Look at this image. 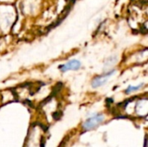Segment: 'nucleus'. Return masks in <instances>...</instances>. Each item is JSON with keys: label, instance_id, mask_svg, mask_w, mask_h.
Masks as SVG:
<instances>
[{"label": "nucleus", "instance_id": "1", "mask_svg": "<svg viewBox=\"0 0 148 147\" xmlns=\"http://www.w3.org/2000/svg\"><path fill=\"white\" fill-rule=\"evenodd\" d=\"M104 115L103 114H95L90 118H88L84 123H83V126H82V128L86 131H88V130H92V129H95L100 124H101L104 120Z\"/></svg>", "mask_w": 148, "mask_h": 147}, {"label": "nucleus", "instance_id": "2", "mask_svg": "<svg viewBox=\"0 0 148 147\" xmlns=\"http://www.w3.org/2000/svg\"><path fill=\"white\" fill-rule=\"evenodd\" d=\"M114 73H115V70L112 69V70H110V71H108V72H107V73L101 75H99V76L95 77L92 81V87L94 88H97L99 87L103 86L108 81V80L110 78V76H112Z\"/></svg>", "mask_w": 148, "mask_h": 147}, {"label": "nucleus", "instance_id": "3", "mask_svg": "<svg viewBox=\"0 0 148 147\" xmlns=\"http://www.w3.org/2000/svg\"><path fill=\"white\" fill-rule=\"evenodd\" d=\"M81 62L78 60H71L68 62L67 63L61 66L62 72H67L69 70H75L81 68Z\"/></svg>", "mask_w": 148, "mask_h": 147}, {"label": "nucleus", "instance_id": "4", "mask_svg": "<svg viewBox=\"0 0 148 147\" xmlns=\"http://www.w3.org/2000/svg\"><path fill=\"white\" fill-rule=\"evenodd\" d=\"M142 87H143V84H140L139 86H129L126 90V94H130L134 91H137Z\"/></svg>", "mask_w": 148, "mask_h": 147}]
</instances>
